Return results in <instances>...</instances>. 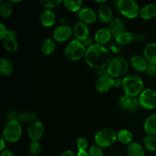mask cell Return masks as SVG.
Returning a JSON list of instances; mask_svg holds the SVG:
<instances>
[{"instance_id": "1", "label": "cell", "mask_w": 156, "mask_h": 156, "mask_svg": "<svg viewBox=\"0 0 156 156\" xmlns=\"http://www.w3.org/2000/svg\"><path fill=\"white\" fill-rule=\"evenodd\" d=\"M85 59L91 68L101 70L108 67L111 60V56L109 50L104 46L93 44L87 48Z\"/></svg>"}, {"instance_id": "2", "label": "cell", "mask_w": 156, "mask_h": 156, "mask_svg": "<svg viewBox=\"0 0 156 156\" xmlns=\"http://www.w3.org/2000/svg\"><path fill=\"white\" fill-rule=\"evenodd\" d=\"M122 87L125 94L137 98L144 90V82L140 76L130 74L123 79Z\"/></svg>"}, {"instance_id": "3", "label": "cell", "mask_w": 156, "mask_h": 156, "mask_svg": "<svg viewBox=\"0 0 156 156\" xmlns=\"http://www.w3.org/2000/svg\"><path fill=\"white\" fill-rule=\"evenodd\" d=\"M129 69V65L126 59L122 56H116L110 62L107 67L108 74L113 79H117L125 76Z\"/></svg>"}, {"instance_id": "4", "label": "cell", "mask_w": 156, "mask_h": 156, "mask_svg": "<svg viewBox=\"0 0 156 156\" xmlns=\"http://www.w3.org/2000/svg\"><path fill=\"white\" fill-rule=\"evenodd\" d=\"M22 133L21 123L18 120H11L6 123L2 130V136L9 143H16L21 138Z\"/></svg>"}, {"instance_id": "5", "label": "cell", "mask_w": 156, "mask_h": 156, "mask_svg": "<svg viewBox=\"0 0 156 156\" xmlns=\"http://www.w3.org/2000/svg\"><path fill=\"white\" fill-rule=\"evenodd\" d=\"M117 140V133L110 128H104L98 131L94 136L96 145L101 148H108L114 144Z\"/></svg>"}, {"instance_id": "6", "label": "cell", "mask_w": 156, "mask_h": 156, "mask_svg": "<svg viewBox=\"0 0 156 156\" xmlns=\"http://www.w3.org/2000/svg\"><path fill=\"white\" fill-rule=\"evenodd\" d=\"M117 7L121 15L129 19L136 18L140 15V6L133 0H119Z\"/></svg>"}, {"instance_id": "7", "label": "cell", "mask_w": 156, "mask_h": 156, "mask_svg": "<svg viewBox=\"0 0 156 156\" xmlns=\"http://www.w3.org/2000/svg\"><path fill=\"white\" fill-rule=\"evenodd\" d=\"M86 50V47L82 44V42L75 39L69 43L65 49L64 54L69 60L77 61L85 56Z\"/></svg>"}, {"instance_id": "8", "label": "cell", "mask_w": 156, "mask_h": 156, "mask_svg": "<svg viewBox=\"0 0 156 156\" xmlns=\"http://www.w3.org/2000/svg\"><path fill=\"white\" fill-rule=\"evenodd\" d=\"M139 101L142 108L147 110L156 108V91L152 88H146L139 96Z\"/></svg>"}, {"instance_id": "9", "label": "cell", "mask_w": 156, "mask_h": 156, "mask_svg": "<svg viewBox=\"0 0 156 156\" xmlns=\"http://www.w3.org/2000/svg\"><path fill=\"white\" fill-rule=\"evenodd\" d=\"M119 105L120 108L124 111H134L138 109L139 106H140L139 98L136 97L124 94L119 99Z\"/></svg>"}, {"instance_id": "10", "label": "cell", "mask_w": 156, "mask_h": 156, "mask_svg": "<svg viewBox=\"0 0 156 156\" xmlns=\"http://www.w3.org/2000/svg\"><path fill=\"white\" fill-rule=\"evenodd\" d=\"M44 133V127L42 122L36 120L34 122L30 123L27 129L28 136L32 141H38L42 138Z\"/></svg>"}, {"instance_id": "11", "label": "cell", "mask_w": 156, "mask_h": 156, "mask_svg": "<svg viewBox=\"0 0 156 156\" xmlns=\"http://www.w3.org/2000/svg\"><path fill=\"white\" fill-rule=\"evenodd\" d=\"M73 29L69 25H59L53 32V39L57 42H65L73 35Z\"/></svg>"}, {"instance_id": "12", "label": "cell", "mask_w": 156, "mask_h": 156, "mask_svg": "<svg viewBox=\"0 0 156 156\" xmlns=\"http://www.w3.org/2000/svg\"><path fill=\"white\" fill-rule=\"evenodd\" d=\"M114 85V79L109 76V75H105V76H99L95 83V88L98 92L105 93L109 91Z\"/></svg>"}, {"instance_id": "13", "label": "cell", "mask_w": 156, "mask_h": 156, "mask_svg": "<svg viewBox=\"0 0 156 156\" xmlns=\"http://www.w3.org/2000/svg\"><path fill=\"white\" fill-rule=\"evenodd\" d=\"M3 46L7 51L13 53L18 50V43L17 41V34L14 30H8L5 38L3 40Z\"/></svg>"}, {"instance_id": "14", "label": "cell", "mask_w": 156, "mask_h": 156, "mask_svg": "<svg viewBox=\"0 0 156 156\" xmlns=\"http://www.w3.org/2000/svg\"><path fill=\"white\" fill-rule=\"evenodd\" d=\"M80 21L85 24H94L97 20V15L94 10L90 8H83L79 12Z\"/></svg>"}, {"instance_id": "15", "label": "cell", "mask_w": 156, "mask_h": 156, "mask_svg": "<svg viewBox=\"0 0 156 156\" xmlns=\"http://www.w3.org/2000/svg\"><path fill=\"white\" fill-rule=\"evenodd\" d=\"M74 34L76 40L80 42L85 41L89 36V29L88 26L82 21H79L74 26Z\"/></svg>"}, {"instance_id": "16", "label": "cell", "mask_w": 156, "mask_h": 156, "mask_svg": "<svg viewBox=\"0 0 156 156\" xmlns=\"http://www.w3.org/2000/svg\"><path fill=\"white\" fill-rule=\"evenodd\" d=\"M129 62L133 68L138 72H146L149 65L144 56L140 55H134L131 56Z\"/></svg>"}, {"instance_id": "17", "label": "cell", "mask_w": 156, "mask_h": 156, "mask_svg": "<svg viewBox=\"0 0 156 156\" xmlns=\"http://www.w3.org/2000/svg\"><path fill=\"white\" fill-rule=\"evenodd\" d=\"M144 58L149 64H156V43H149L143 50Z\"/></svg>"}, {"instance_id": "18", "label": "cell", "mask_w": 156, "mask_h": 156, "mask_svg": "<svg viewBox=\"0 0 156 156\" xmlns=\"http://www.w3.org/2000/svg\"><path fill=\"white\" fill-rule=\"evenodd\" d=\"M40 21L44 27H52L56 22V15L51 9H46L41 14Z\"/></svg>"}, {"instance_id": "19", "label": "cell", "mask_w": 156, "mask_h": 156, "mask_svg": "<svg viewBox=\"0 0 156 156\" xmlns=\"http://www.w3.org/2000/svg\"><path fill=\"white\" fill-rule=\"evenodd\" d=\"M112 36L113 35L109 28H101L96 32L94 35V40L96 44L103 46L104 44H106L111 41Z\"/></svg>"}, {"instance_id": "20", "label": "cell", "mask_w": 156, "mask_h": 156, "mask_svg": "<svg viewBox=\"0 0 156 156\" xmlns=\"http://www.w3.org/2000/svg\"><path fill=\"white\" fill-rule=\"evenodd\" d=\"M113 17L112 9L108 5L103 4L98 9V18L104 23L111 22Z\"/></svg>"}, {"instance_id": "21", "label": "cell", "mask_w": 156, "mask_h": 156, "mask_svg": "<svg viewBox=\"0 0 156 156\" xmlns=\"http://www.w3.org/2000/svg\"><path fill=\"white\" fill-rule=\"evenodd\" d=\"M143 129L148 135H156V114H152L146 118L143 124Z\"/></svg>"}, {"instance_id": "22", "label": "cell", "mask_w": 156, "mask_h": 156, "mask_svg": "<svg viewBox=\"0 0 156 156\" xmlns=\"http://www.w3.org/2000/svg\"><path fill=\"white\" fill-rule=\"evenodd\" d=\"M140 16L143 20H150L156 17V4L149 3L140 9Z\"/></svg>"}, {"instance_id": "23", "label": "cell", "mask_w": 156, "mask_h": 156, "mask_svg": "<svg viewBox=\"0 0 156 156\" xmlns=\"http://www.w3.org/2000/svg\"><path fill=\"white\" fill-rule=\"evenodd\" d=\"M110 30L114 37H117L118 35L125 31V26L123 21L120 18H114L110 24Z\"/></svg>"}, {"instance_id": "24", "label": "cell", "mask_w": 156, "mask_h": 156, "mask_svg": "<svg viewBox=\"0 0 156 156\" xmlns=\"http://www.w3.org/2000/svg\"><path fill=\"white\" fill-rule=\"evenodd\" d=\"M126 153L127 156H146V152L143 146L135 142L129 145Z\"/></svg>"}, {"instance_id": "25", "label": "cell", "mask_w": 156, "mask_h": 156, "mask_svg": "<svg viewBox=\"0 0 156 156\" xmlns=\"http://www.w3.org/2000/svg\"><path fill=\"white\" fill-rule=\"evenodd\" d=\"M133 140V136L132 133L127 129H121L117 133V140L122 144H131Z\"/></svg>"}, {"instance_id": "26", "label": "cell", "mask_w": 156, "mask_h": 156, "mask_svg": "<svg viewBox=\"0 0 156 156\" xmlns=\"http://www.w3.org/2000/svg\"><path fill=\"white\" fill-rule=\"evenodd\" d=\"M116 41L118 44L120 45H126L129 43L133 42L136 39V36L131 32L124 31L115 38Z\"/></svg>"}, {"instance_id": "27", "label": "cell", "mask_w": 156, "mask_h": 156, "mask_svg": "<svg viewBox=\"0 0 156 156\" xmlns=\"http://www.w3.org/2000/svg\"><path fill=\"white\" fill-rule=\"evenodd\" d=\"M55 48H56V44H55L54 41L51 38H47L43 42L41 50L44 55L50 56L54 52Z\"/></svg>"}, {"instance_id": "28", "label": "cell", "mask_w": 156, "mask_h": 156, "mask_svg": "<svg viewBox=\"0 0 156 156\" xmlns=\"http://www.w3.org/2000/svg\"><path fill=\"white\" fill-rule=\"evenodd\" d=\"M13 71V65L8 59H0V73L2 76H9Z\"/></svg>"}, {"instance_id": "29", "label": "cell", "mask_w": 156, "mask_h": 156, "mask_svg": "<svg viewBox=\"0 0 156 156\" xmlns=\"http://www.w3.org/2000/svg\"><path fill=\"white\" fill-rule=\"evenodd\" d=\"M12 5L10 2H0V15L3 18H9L12 14Z\"/></svg>"}, {"instance_id": "30", "label": "cell", "mask_w": 156, "mask_h": 156, "mask_svg": "<svg viewBox=\"0 0 156 156\" xmlns=\"http://www.w3.org/2000/svg\"><path fill=\"white\" fill-rule=\"evenodd\" d=\"M63 5L66 9L68 11L72 12H79L81 10V7L82 5V1L78 0V1H68L65 0L63 1Z\"/></svg>"}, {"instance_id": "31", "label": "cell", "mask_w": 156, "mask_h": 156, "mask_svg": "<svg viewBox=\"0 0 156 156\" xmlns=\"http://www.w3.org/2000/svg\"><path fill=\"white\" fill-rule=\"evenodd\" d=\"M143 144L145 148L149 152L156 151V137L155 136L147 135L143 139Z\"/></svg>"}, {"instance_id": "32", "label": "cell", "mask_w": 156, "mask_h": 156, "mask_svg": "<svg viewBox=\"0 0 156 156\" xmlns=\"http://www.w3.org/2000/svg\"><path fill=\"white\" fill-rule=\"evenodd\" d=\"M37 114L34 112H24L19 114L18 120L22 123H32L36 120Z\"/></svg>"}, {"instance_id": "33", "label": "cell", "mask_w": 156, "mask_h": 156, "mask_svg": "<svg viewBox=\"0 0 156 156\" xmlns=\"http://www.w3.org/2000/svg\"><path fill=\"white\" fill-rule=\"evenodd\" d=\"M61 0H41L40 3L44 8L47 9H51L56 8L62 3Z\"/></svg>"}, {"instance_id": "34", "label": "cell", "mask_w": 156, "mask_h": 156, "mask_svg": "<svg viewBox=\"0 0 156 156\" xmlns=\"http://www.w3.org/2000/svg\"><path fill=\"white\" fill-rule=\"evenodd\" d=\"M41 149L42 147L41 143L38 141H32L30 144V152L32 155H39L40 152H41Z\"/></svg>"}, {"instance_id": "35", "label": "cell", "mask_w": 156, "mask_h": 156, "mask_svg": "<svg viewBox=\"0 0 156 156\" xmlns=\"http://www.w3.org/2000/svg\"><path fill=\"white\" fill-rule=\"evenodd\" d=\"M88 143L85 137H80L78 139L77 142H76V147H77L78 152L79 151H86L88 149Z\"/></svg>"}, {"instance_id": "36", "label": "cell", "mask_w": 156, "mask_h": 156, "mask_svg": "<svg viewBox=\"0 0 156 156\" xmlns=\"http://www.w3.org/2000/svg\"><path fill=\"white\" fill-rule=\"evenodd\" d=\"M88 153H89L90 156H104L102 148L99 147L97 145H93V146H91L90 147Z\"/></svg>"}, {"instance_id": "37", "label": "cell", "mask_w": 156, "mask_h": 156, "mask_svg": "<svg viewBox=\"0 0 156 156\" xmlns=\"http://www.w3.org/2000/svg\"><path fill=\"white\" fill-rule=\"evenodd\" d=\"M146 72L148 76L151 77L156 76V64H149Z\"/></svg>"}, {"instance_id": "38", "label": "cell", "mask_w": 156, "mask_h": 156, "mask_svg": "<svg viewBox=\"0 0 156 156\" xmlns=\"http://www.w3.org/2000/svg\"><path fill=\"white\" fill-rule=\"evenodd\" d=\"M7 33L8 30L6 29V27H5L2 23H0V40L1 41H3L5 38Z\"/></svg>"}, {"instance_id": "39", "label": "cell", "mask_w": 156, "mask_h": 156, "mask_svg": "<svg viewBox=\"0 0 156 156\" xmlns=\"http://www.w3.org/2000/svg\"><path fill=\"white\" fill-rule=\"evenodd\" d=\"M82 44H83L84 46H85V47H91V45H92V39L91 38V37H88V38H86V39L85 40V41H82Z\"/></svg>"}, {"instance_id": "40", "label": "cell", "mask_w": 156, "mask_h": 156, "mask_svg": "<svg viewBox=\"0 0 156 156\" xmlns=\"http://www.w3.org/2000/svg\"><path fill=\"white\" fill-rule=\"evenodd\" d=\"M123 85V79L120 78H117V79H114V87L116 88H120Z\"/></svg>"}, {"instance_id": "41", "label": "cell", "mask_w": 156, "mask_h": 156, "mask_svg": "<svg viewBox=\"0 0 156 156\" xmlns=\"http://www.w3.org/2000/svg\"><path fill=\"white\" fill-rule=\"evenodd\" d=\"M60 156H76L72 150H66L61 154Z\"/></svg>"}, {"instance_id": "42", "label": "cell", "mask_w": 156, "mask_h": 156, "mask_svg": "<svg viewBox=\"0 0 156 156\" xmlns=\"http://www.w3.org/2000/svg\"><path fill=\"white\" fill-rule=\"evenodd\" d=\"M110 50L114 53H119L120 52V49L118 47H117L116 45H111V47H110Z\"/></svg>"}, {"instance_id": "43", "label": "cell", "mask_w": 156, "mask_h": 156, "mask_svg": "<svg viewBox=\"0 0 156 156\" xmlns=\"http://www.w3.org/2000/svg\"><path fill=\"white\" fill-rule=\"evenodd\" d=\"M1 156H15V155L11 151L8 150V149H5L3 152H2Z\"/></svg>"}, {"instance_id": "44", "label": "cell", "mask_w": 156, "mask_h": 156, "mask_svg": "<svg viewBox=\"0 0 156 156\" xmlns=\"http://www.w3.org/2000/svg\"><path fill=\"white\" fill-rule=\"evenodd\" d=\"M5 140L3 138L2 136H1V145H0V151L3 152L5 150Z\"/></svg>"}, {"instance_id": "45", "label": "cell", "mask_w": 156, "mask_h": 156, "mask_svg": "<svg viewBox=\"0 0 156 156\" xmlns=\"http://www.w3.org/2000/svg\"><path fill=\"white\" fill-rule=\"evenodd\" d=\"M76 156H90L89 153L86 151H79L78 152V154L76 155Z\"/></svg>"}, {"instance_id": "46", "label": "cell", "mask_w": 156, "mask_h": 156, "mask_svg": "<svg viewBox=\"0 0 156 156\" xmlns=\"http://www.w3.org/2000/svg\"><path fill=\"white\" fill-rule=\"evenodd\" d=\"M95 2L102 3V4H105V3L106 2V1H105V0H101V1H95Z\"/></svg>"}]
</instances>
